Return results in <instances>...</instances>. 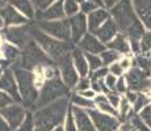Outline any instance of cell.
Returning <instances> with one entry per match:
<instances>
[{
	"label": "cell",
	"mask_w": 151,
	"mask_h": 131,
	"mask_svg": "<svg viewBox=\"0 0 151 131\" xmlns=\"http://www.w3.org/2000/svg\"><path fill=\"white\" fill-rule=\"evenodd\" d=\"M117 31H118L117 24H116L113 20L108 19L103 25L100 26V28L93 31V34L97 37L99 41L108 43L109 41H112L116 36H117Z\"/></svg>",
	"instance_id": "16"
},
{
	"label": "cell",
	"mask_w": 151,
	"mask_h": 131,
	"mask_svg": "<svg viewBox=\"0 0 151 131\" xmlns=\"http://www.w3.org/2000/svg\"><path fill=\"white\" fill-rule=\"evenodd\" d=\"M86 59H87V62H88L89 68L93 69V71L101 68V66H103V60H101L99 57H96V55H93V54H88V52H87Z\"/></svg>",
	"instance_id": "34"
},
{
	"label": "cell",
	"mask_w": 151,
	"mask_h": 131,
	"mask_svg": "<svg viewBox=\"0 0 151 131\" xmlns=\"http://www.w3.org/2000/svg\"><path fill=\"white\" fill-rule=\"evenodd\" d=\"M135 11L145 25L151 29V0H133Z\"/></svg>",
	"instance_id": "19"
},
{
	"label": "cell",
	"mask_w": 151,
	"mask_h": 131,
	"mask_svg": "<svg viewBox=\"0 0 151 131\" xmlns=\"http://www.w3.org/2000/svg\"><path fill=\"white\" fill-rule=\"evenodd\" d=\"M27 110L20 105H11V106H7L4 109H0V114L7 121L12 131H16L20 127V125L27 117Z\"/></svg>",
	"instance_id": "10"
},
{
	"label": "cell",
	"mask_w": 151,
	"mask_h": 131,
	"mask_svg": "<svg viewBox=\"0 0 151 131\" xmlns=\"http://www.w3.org/2000/svg\"><path fill=\"white\" fill-rule=\"evenodd\" d=\"M70 109L67 97H62L34 113V131H51L62 125Z\"/></svg>",
	"instance_id": "1"
},
{
	"label": "cell",
	"mask_w": 151,
	"mask_h": 131,
	"mask_svg": "<svg viewBox=\"0 0 151 131\" xmlns=\"http://www.w3.org/2000/svg\"><path fill=\"white\" fill-rule=\"evenodd\" d=\"M34 127H36V125H34V115L30 112H28L27 117H25L22 123L20 125V127L16 131H34Z\"/></svg>",
	"instance_id": "28"
},
{
	"label": "cell",
	"mask_w": 151,
	"mask_h": 131,
	"mask_svg": "<svg viewBox=\"0 0 151 131\" xmlns=\"http://www.w3.org/2000/svg\"><path fill=\"white\" fill-rule=\"evenodd\" d=\"M37 28L45 31L46 34L59 38L65 42H70L71 39V29H70L68 20H62V21H38Z\"/></svg>",
	"instance_id": "7"
},
{
	"label": "cell",
	"mask_w": 151,
	"mask_h": 131,
	"mask_svg": "<svg viewBox=\"0 0 151 131\" xmlns=\"http://www.w3.org/2000/svg\"><path fill=\"white\" fill-rule=\"evenodd\" d=\"M4 36L9 42L19 47L24 49L29 41H32L30 26H19V28H7L4 30Z\"/></svg>",
	"instance_id": "11"
},
{
	"label": "cell",
	"mask_w": 151,
	"mask_h": 131,
	"mask_svg": "<svg viewBox=\"0 0 151 131\" xmlns=\"http://www.w3.org/2000/svg\"><path fill=\"white\" fill-rule=\"evenodd\" d=\"M96 8H97V5L95 4V3H92V1H84L82 3V11H83V13H92L93 11H96Z\"/></svg>",
	"instance_id": "42"
},
{
	"label": "cell",
	"mask_w": 151,
	"mask_h": 131,
	"mask_svg": "<svg viewBox=\"0 0 151 131\" xmlns=\"http://www.w3.org/2000/svg\"><path fill=\"white\" fill-rule=\"evenodd\" d=\"M125 34L129 37L130 41H139V39H142V37H143V34H145V30H143V26H142L141 21L137 20L134 24H133L126 31H125Z\"/></svg>",
	"instance_id": "25"
},
{
	"label": "cell",
	"mask_w": 151,
	"mask_h": 131,
	"mask_svg": "<svg viewBox=\"0 0 151 131\" xmlns=\"http://www.w3.org/2000/svg\"><path fill=\"white\" fill-rule=\"evenodd\" d=\"M72 58L68 55H66L65 58H62L60 60H58V66L60 68V74H62L63 81H65L66 87L70 89L72 87H75L78 84V74L72 64Z\"/></svg>",
	"instance_id": "12"
},
{
	"label": "cell",
	"mask_w": 151,
	"mask_h": 131,
	"mask_svg": "<svg viewBox=\"0 0 151 131\" xmlns=\"http://www.w3.org/2000/svg\"><path fill=\"white\" fill-rule=\"evenodd\" d=\"M72 102H74L75 106H79V107H88V109H95V102L91 101L89 98H86L80 94H74L72 96Z\"/></svg>",
	"instance_id": "27"
},
{
	"label": "cell",
	"mask_w": 151,
	"mask_h": 131,
	"mask_svg": "<svg viewBox=\"0 0 151 131\" xmlns=\"http://www.w3.org/2000/svg\"><path fill=\"white\" fill-rule=\"evenodd\" d=\"M79 47L84 50L88 54H103L105 51V46L99 41L96 37H93L92 34H86L79 42Z\"/></svg>",
	"instance_id": "18"
},
{
	"label": "cell",
	"mask_w": 151,
	"mask_h": 131,
	"mask_svg": "<svg viewBox=\"0 0 151 131\" xmlns=\"http://www.w3.org/2000/svg\"><path fill=\"white\" fill-rule=\"evenodd\" d=\"M11 3L17 8L19 11H21L22 13L27 17H33L34 16V11H33V5L29 0H9Z\"/></svg>",
	"instance_id": "26"
},
{
	"label": "cell",
	"mask_w": 151,
	"mask_h": 131,
	"mask_svg": "<svg viewBox=\"0 0 151 131\" xmlns=\"http://www.w3.org/2000/svg\"><path fill=\"white\" fill-rule=\"evenodd\" d=\"M137 97H138V93H135L133 91H129L127 92V94H126V100L129 101V102H135Z\"/></svg>",
	"instance_id": "50"
},
{
	"label": "cell",
	"mask_w": 151,
	"mask_h": 131,
	"mask_svg": "<svg viewBox=\"0 0 151 131\" xmlns=\"http://www.w3.org/2000/svg\"><path fill=\"white\" fill-rule=\"evenodd\" d=\"M63 8H65V13L67 14V16L72 17L76 14L78 9H79V5H78V3L75 1V0H65Z\"/></svg>",
	"instance_id": "35"
},
{
	"label": "cell",
	"mask_w": 151,
	"mask_h": 131,
	"mask_svg": "<svg viewBox=\"0 0 151 131\" xmlns=\"http://www.w3.org/2000/svg\"><path fill=\"white\" fill-rule=\"evenodd\" d=\"M141 50L143 52H147L151 50V31L145 33L141 39Z\"/></svg>",
	"instance_id": "36"
},
{
	"label": "cell",
	"mask_w": 151,
	"mask_h": 131,
	"mask_svg": "<svg viewBox=\"0 0 151 131\" xmlns=\"http://www.w3.org/2000/svg\"><path fill=\"white\" fill-rule=\"evenodd\" d=\"M95 105H96L99 109H100V112H101V113H105V114L113 115V117L118 115L117 109H114V107H113L112 105L109 104L108 98H106L105 96H103V94L97 96V97L95 98Z\"/></svg>",
	"instance_id": "24"
},
{
	"label": "cell",
	"mask_w": 151,
	"mask_h": 131,
	"mask_svg": "<svg viewBox=\"0 0 151 131\" xmlns=\"http://www.w3.org/2000/svg\"><path fill=\"white\" fill-rule=\"evenodd\" d=\"M120 59V54L114 50H105L101 54V60H103V64H110V63L116 62V60Z\"/></svg>",
	"instance_id": "30"
},
{
	"label": "cell",
	"mask_w": 151,
	"mask_h": 131,
	"mask_svg": "<svg viewBox=\"0 0 151 131\" xmlns=\"http://www.w3.org/2000/svg\"><path fill=\"white\" fill-rule=\"evenodd\" d=\"M120 106H121V113H120V122L121 121H125L127 115V112L130 110V106H129V101L126 98H121V102H120Z\"/></svg>",
	"instance_id": "38"
},
{
	"label": "cell",
	"mask_w": 151,
	"mask_h": 131,
	"mask_svg": "<svg viewBox=\"0 0 151 131\" xmlns=\"http://www.w3.org/2000/svg\"><path fill=\"white\" fill-rule=\"evenodd\" d=\"M89 118L92 119L95 127L97 131H118L121 127V122L118 118L113 115L101 113L100 110L96 109H88L87 110Z\"/></svg>",
	"instance_id": "8"
},
{
	"label": "cell",
	"mask_w": 151,
	"mask_h": 131,
	"mask_svg": "<svg viewBox=\"0 0 151 131\" xmlns=\"http://www.w3.org/2000/svg\"><path fill=\"white\" fill-rule=\"evenodd\" d=\"M120 64H121V67H122V68H125V67L129 66V60H122V63H120Z\"/></svg>",
	"instance_id": "56"
},
{
	"label": "cell",
	"mask_w": 151,
	"mask_h": 131,
	"mask_svg": "<svg viewBox=\"0 0 151 131\" xmlns=\"http://www.w3.org/2000/svg\"><path fill=\"white\" fill-rule=\"evenodd\" d=\"M109 47L110 50H114L117 52H121V54H127L130 51L129 42H127L125 36H122V34H117L114 37V39L112 42H109Z\"/></svg>",
	"instance_id": "23"
},
{
	"label": "cell",
	"mask_w": 151,
	"mask_h": 131,
	"mask_svg": "<svg viewBox=\"0 0 151 131\" xmlns=\"http://www.w3.org/2000/svg\"><path fill=\"white\" fill-rule=\"evenodd\" d=\"M70 29H71V41L72 43H79L80 39L86 36V30H87V19L83 13H78L75 16L70 17L68 20Z\"/></svg>",
	"instance_id": "13"
},
{
	"label": "cell",
	"mask_w": 151,
	"mask_h": 131,
	"mask_svg": "<svg viewBox=\"0 0 151 131\" xmlns=\"http://www.w3.org/2000/svg\"><path fill=\"white\" fill-rule=\"evenodd\" d=\"M141 118L143 119V122L149 126V129L151 130V104H149L141 112Z\"/></svg>",
	"instance_id": "37"
},
{
	"label": "cell",
	"mask_w": 151,
	"mask_h": 131,
	"mask_svg": "<svg viewBox=\"0 0 151 131\" xmlns=\"http://www.w3.org/2000/svg\"><path fill=\"white\" fill-rule=\"evenodd\" d=\"M110 14L113 16L117 26L124 31H126L138 20L132 7V0H120L110 9Z\"/></svg>",
	"instance_id": "6"
},
{
	"label": "cell",
	"mask_w": 151,
	"mask_h": 131,
	"mask_svg": "<svg viewBox=\"0 0 151 131\" xmlns=\"http://www.w3.org/2000/svg\"><path fill=\"white\" fill-rule=\"evenodd\" d=\"M13 74L16 76V81L19 84L20 93H21V101L25 106L30 109H36V104L38 100V92L34 87V76L30 71L21 68V67H14Z\"/></svg>",
	"instance_id": "3"
},
{
	"label": "cell",
	"mask_w": 151,
	"mask_h": 131,
	"mask_svg": "<svg viewBox=\"0 0 151 131\" xmlns=\"http://www.w3.org/2000/svg\"><path fill=\"white\" fill-rule=\"evenodd\" d=\"M122 71H124V68L121 67L120 63H114V64L110 66V72H112L113 75H118V76H121Z\"/></svg>",
	"instance_id": "47"
},
{
	"label": "cell",
	"mask_w": 151,
	"mask_h": 131,
	"mask_svg": "<svg viewBox=\"0 0 151 131\" xmlns=\"http://www.w3.org/2000/svg\"><path fill=\"white\" fill-rule=\"evenodd\" d=\"M54 1L55 0H32V3H33L40 11L46 9V8H47L50 4H53Z\"/></svg>",
	"instance_id": "41"
},
{
	"label": "cell",
	"mask_w": 151,
	"mask_h": 131,
	"mask_svg": "<svg viewBox=\"0 0 151 131\" xmlns=\"http://www.w3.org/2000/svg\"><path fill=\"white\" fill-rule=\"evenodd\" d=\"M72 62L75 63V67H76L78 72L83 79L88 75V62H87L86 57L83 55V52L79 50V49H75L72 50Z\"/></svg>",
	"instance_id": "22"
},
{
	"label": "cell",
	"mask_w": 151,
	"mask_h": 131,
	"mask_svg": "<svg viewBox=\"0 0 151 131\" xmlns=\"http://www.w3.org/2000/svg\"><path fill=\"white\" fill-rule=\"evenodd\" d=\"M106 74H108V69H106V68H103V67H101V68H99V69H96V71L92 72L91 76H89V80H91V81L101 80V79L105 76Z\"/></svg>",
	"instance_id": "39"
},
{
	"label": "cell",
	"mask_w": 151,
	"mask_h": 131,
	"mask_svg": "<svg viewBox=\"0 0 151 131\" xmlns=\"http://www.w3.org/2000/svg\"><path fill=\"white\" fill-rule=\"evenodd\" d=\"M0 131H12L9 125L7 123V121L1 117V114H0Z\"/></svg>",
	"instance_id": "49"
},
{
	"label": "cell",
	"mask_w": 151,
	"mask_h": 131,
	"mask_svg": "<svg viewBox=\"0 0 151 131\" xmlns=\"http://www.w3.org/2000/svg\"><path fill=\"white\" fill-rule=\"evenodd\" d=\"M0 89H4L11 94L16 102H21V96L17 92V81L14 79V74L11 69H5L3 76L0 77Z\"/></svg>",
	"instance_id": "14"
},
{
	"label": "cell",
	"mask_w": 151,
	"mask_h": 131,
	"mask_svg": "<svg viewBox=\"0 0 151 131\" xmlns=\"http://www.w3.org/2000/svg\"><path fill=\"white\" fill-rule=\"evenodd\" d=\"M120 1V0H103V3H104V5H106L108 8H110V7H114L117 3Z\"/></svg>",
	"instance_id": "51"
},
{
	"label": "cell",
	"mask_w": 151,
	"mask_h": 131,
	"mask_svg": "<svg viewBox=\"0 0 151 131\" xmlns=\"http://www.w3.org/2000/svg\"><path fill=\"white\" fill-rule=\"evenodd\" d=\"M0 74H1V67H0Z\"/></svg>",
	"instance_id": "58"
},
{
	"label": "cell",
	"mask_w": 151,
	"mask_h": 131,
	"mask_svg": "<svg viewBox=\"0 0 151 131\" xmlns=\"http://www.w3.org/2000/svg\"><path fill=\"white\" fill-rule=\"evenodd\" d=\"M3 54L7 59L9 60H13V59H17L19 55H21V52L17 50L14 46H11V45H3Z\"/></svg>",
	"instance_id": "31"
},
{
	"label": "cell",
	"mask_w": 151,
	"mask_h": 131,
	"mask_svg": "<svg viewBox=\"0 0 151 131\" xmlns=\"http://www.w3.org/2000/svg\"><path fill=\"white\" fill-rule=\"evenodd\" d=\"M118 131H134V129H133V126H132V123H125L124 126H121V129L118 130Z\"/></svg>",
	"instance_id": "53"
},
{
	"label": "cell",
	"mask_w": 151,
	"mask_h": 131,
	"mask_svg": "<svg viewBox=\"0 0 151 131\" xmlns=\"http://www.w3.org/2000/svg\"><path fill=\"white\" fill-rule=\"evenodd\" d=\"M0 14H1L3 20H4L5 25H21V24H25L27 22V19L24 16H21L19 12L14 11L13 7L11 5H5L1 11H0Z\"/></svg>",
	"instance_id": "20"
},
{
	"label": "cell",
	"mask_w": 151,
	"mask_h": 131,
	"mask_svg": "<svg viewBox=\"0 0 151 131\" xmlns=\"http://www.w3.org/2000/svg\"><path fill=\"white\" fill-rule=\"evenodd\" d=\"M106 98H108V101H109V104L112 105L113 107H117V106H120V102H121V98H120V96L118 94H116V93H109L108 96H106Z\"/></svg>",
	"instance_id": "43"
},
{
	"label": "cell",
	"mask_w": 151,
	"mask_h": 131,
	"mask_svg": "<svg viewBox=\"0 0 151 131\" xmlns=\"http://www.w3.org/2000/svg\"><path fill=\"white\" fill-rule=\"evenodd\" d=\"M108 19H109V13L106 12V11L101 9V8H99V9L93 11L92 13H89L88 19H87V22H88L89 30H91V31H95L96 29L100 28V26L103 25Z\"/></svg>",
	"instance_id": "21"
},
{
	"label": "cell",
	"mask_w": 151,
	"mask_h": 131,
	"mask_svg": "<svg viewBox=\"0 0 151 131\" xmlns=\"http://www.w3.org/2000/svg\"><path fill=\"white\" fill-rule=\"evenodd\" d=\"M13 104V98L5 94L4 92H0V109H4L7 106H11Z\"/></svg>",
	"instance_id": "40"
},
{
	"label": "cell",
	"mask_w": 151,
	"mask_h": 131,
	"mask_svg": "<svg viewBox=\"0 0 151 131\" xmlns=\"http://www.w3.org/2000/svg\"><path fill=\"white\" fill-rule=\"evenodd\" d=\"M88 1H92V3H95L96 5H99V7H101V5L104 4L103 3V0H88Z\"/></svg>",
	"instance_id": "54"
},
{
	"label": "cell",
	"mask_w": 151,
	"mask_h": 131,
	"mask_svg": "<svg viewBox=\"0 0 151 131\" xmlns=\"http://www.w3.org/2000/svg\"><path fill=\"white\" fill-rule=\"evenodd\" d=\"M91 84H92V88H93L95 92H106V88H108L106 85H104V83L101 80L91 81Z\"/></svg>",
	"instance_id": "44"
},
{
	"label": "cell",
	"mask_w": 151,
	"mask_h": 131,
	"mask_svg": "<svg viewBox=\"0 0 151 131\" xmlns=\"http://www.w3.org/2000/svg\"><path fill=\"white\" fill-rule=\"evenodd\" d=\"M68 88L58 76H53L45 81L41 93L38 96V100L36 104V109H41L46 105L54 102L59 98L68 94Z\"/></svg>",
	"instance_id": "4"
},
{
	"label": "cell",
	"mask_w": 151,
	"mask_h": 131,
	"mask_svg": "<svg viewBox=\"0 0 151 131\" xmlns=\"http://www.w3.org/2000/svg\"><path fill=\"white\" fill-rule=\"evenodd\" d=\"M51 131H65V126H62V125H59V126H57L54 130Z\"/></svg>",
	"instance_id": "55"
},
{
	"label": "cell",
	"mask_w": 151,
	"mask_h": 131,
	"mask_svg": "<svg viewBox=\"0 0 151 131\" xmlns=\"http://www.w3.org/2000/svg\"><path fill=\"white\" fill-rule=\"evenodd\" d=\"M72 114L76 122L78 131H97L87 110H83L79 106H72Z\"/></svg>",
	"instance_id": "15"
},
{
	"label": "cell",
	"mask_w": 151,
	"mask_h": 131,
	"mask_svg": "<svg viewBox=\"0 0 151 131\" xmlns=\"http://www.w3.org/2000/svg\"><path fill=\"white\" fill-rule=\"evenodd\" d=\"M80 96H83V97L89 98V100H91L92 97H95V92H93V91H88V89H87V91L82 92V94H80Z\"/></svg>",
	"instance_id": "52"
},
{
	"label": "cell",
	"mask_w": 151,
	"mask_h": 131,
	"mask_svg": "<svg viewBox=\"0 0 151 131\" xmlns=\"http://www.w3.org/2000/svg\"><path fill=\"white\" fill-rule=\"evenodd\" d=\"M53 60L38 47L34 39L29 41L20 55V67L27 71L34 69L38 66H51Z\"/></svg>",
	"instance_id": "5"
},
{
	"label": "cell",
	"mask_w": 151,
	"mask_h": 131,
	"mask_svg": "<svg viewBox=\"0 0 151 131\" xmlns=\"http://www.w3.org/2000/svg\"><path fill=\"white\" fill-rule=\"evenodd\" d=\"M116 91L120 92V93L126 92V85H125V79L124 77H121L120 80H117V84H116Z\"/></svg>",
	"instance_id": "48"
},
{
	"label": "cell",
	"mask_w": 151,
	"mask_h": 131,
	"mask_svg": "<svg viewBox=\"0 0 151 131\" xmlns=\"http://www.w3.org/2000/svg\"><path fill=\"white\" fill-rule=\"evenodd\" d=\"M149 97H147L146 94H143V93H138V97L137 100H135L134 102V112H142V110L145 109V107L149 105Z\"/></svg>",
	"instance_id": "33"
},
{
	"label": "cell",
	"mask_w": 151,
	"mask_h": 131,
	"mask_svg": "<svg viewBox=\"0 0 151 131\" xmlns=\"http://www.w3.org/2000/svg\"><path fill=\"white\" fill-rule=\"evenodd\" d=\"M63 5H65V1H63V0H58L57 3H54L53 5H50V7L46 8V9L38 11V12H37V19H40L41 21H43V20L46 21V20L62 19L66 14Z\"/></svg>",
	"instance_id": "17"
},
{
	"label": "cell",
	"mask_w": 151,
	"mask_h": 131,
	"mask_svg": "<svg viewBox=\"0 0 151 131\" xmlns=\"http://www.w3.org/2000/svg\"><path fill=\"white\" fill-rule=\"evenodd\" d=\"M75 1H76V3H78V1H79V3H84L86 0H75Z\"/></svg>",
	"instance_id": "57"
},
{
	"label": "cell",
	"mask_w": 151,
	"mask_h": 131,
	"mask_svg": "<svg viewBox=\"0 0 151 131\" xmlns=\"http://www.w3.org/2000/svg\"><path fill=\"white\" fill-rule=\"evenodd\" d=\"M89 84H91V80H89V79H82L79 85H78V89H79L80 92L87 91V89L89 88Z\"/></svg>",
	"instance_id": "46"
},
{
	"label": "cell",
	"mask_w": 151,
	"mask_h": 131,
	"mask_svg": "<svg viewBox=\"0 0 151 131\" xmlns=\"http://www.w3.org/2000/svg\"><path fill=\"white\" fill-rule=\"evenodd\" d=\"M30 34L32 38L37 43H40L43 50L57 62L60 60L62 58H65L66 55H68L70 51L72 50V45L70 42H58L57 39L49 37L47 34L43 33L41 29L36 28L34 25L30 26Z\"/></svg>",
	"instance_id": "2"
},
{
	"label": "cell",
	"mask_w": 151,
	"mask_h": 131,
	"mask_svg": "<svg viewBox=\"0 0 151 131\" xmlns=\"http://www.w3.org/2000/svg\"><path fill=\"white\" fill-rule=\"evenodd\" d=\"M116 84H117V80H116L114 75H108V76L105 77V85L108 87L109 89L114 91V89H116Z\"/></svg>",
	"instance_id": "45"
},
{
	"label": "cell",
	"mask_w": 151,
	"mask_h": 131,
	"mask_svg": "<svg viewBox=\"0 0 151 131\" xmlns=\"http://www.w3.org/2000/svg\"><path fill=\"white\" fill-rule=\"evenodd\" d=\"M65 131H78L76 129V122H75L74 114H72V106H70L67 115H66L65 119Z\"/></svg>",
	"instance_id": "32"
},
{
	"label": "cell",
	"mask_w": 151,
	"mask_h": 131,
	"mask_svg": "<svg viewBox=\"0 0 151 131\" xmlns=\"http://www.w3.org/2000/svg\"><path fill=\"white\" fill-rule=\"evenodd\" d=\"M126 81L129 84V89L133 92L145 91V89H149L151 85L149 74L142 71L139 67H134V68H132L127 72Z\"/></svg>",
	"instance_id": "9"
},
{
	"label": "cell",
	"mask_w": 151,
	"mask_h": 131,
	"mask_svg": "<svg viewBox=\"0 0 151 131\" xmlns=\"http://www.w3.org/2000/svg\"><path fill=\"white\" fill-rule=\"evenodd\" d=\"M130 123H132L134 131H151L149 126L143 122V119L141 118V115H132L130 117Z\"/></svg>",
	"instance_id": "29"
}]
</instances>
